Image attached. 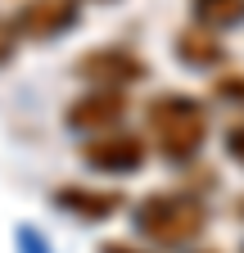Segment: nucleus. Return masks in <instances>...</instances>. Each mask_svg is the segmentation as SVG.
I'll return each mask as SVG.
<instances>
[{
    "mask_svg": "<svg viewBox=\"0 0 244 253\" xmlns=\"http://www.w3.org/2000/svg\"><path fill=\"white\" fill-rule=\"evenodd\" d=\"M226 158H231V163H240L244 168V122H235V126H226Z\"/></svg>",
    "mask_w": 244,
    "mask_h": 253,
    "instance_id": "9b49d317",
    "label": "nucleus"
},
{
    "mask_svg": "<svg viewBox=\"0 0 244 253\" xmlns=\"http://www.w3.org/2000/svg\"><path fill=\"white\" fill-rule=\"evenodd\" d=\"M190 18L195 27L222 37V32L244 27V0H190Z\"/></svg>",
    "mask_w": 244,
    "mask_h": 253,
    "instance_id": "1a4fd4ad",
    "label": "nucleus"
},
{
    "mask_svg": "<svg viewBox=\"0 0 244 253\" xmlns=\"http://www.w3.org/2000/svg\"><path fill=\"white\" fill-rule=\"evenodd\" d=\"M100 253H149V249H136V244H122V240H104Z\"/></svg>",
    "mask_w": 244,
    "mask_h": 253,
    "instance_id": "ddd939ff",
    "label": "nucleus"
},
{
    "mask_svg": "<svg viewBox=\"0 0 244 253\" xmlns=\"http://www.w3.org/2000/svg\"><path fill=\"white\" fill-rule=\"evenodd\" d=\"M54 208L68 212L86 226H100V221H113L122 208H127V195L122 190H100V185H59L54 190Z\"/></svg>",
    "mask_w": 244,
    "mask_h": 253,
    "instance_id": "0eeeda50",
    "label": "nucleus"
},
{
    "mask_svg": "<svg viewBox=\"0 0 244 253\" xmlns=\"http://www.w3.org/2000/svg\"><path fill=\"white\" fill-rule=\"evenodd\" d=\"M14 50H18V32H14V23H9V18H0V63H9V59H14Z\"/></svg>",
    "mask_w": 244,
    "mask_h": 253,
    "instance_id": "f8f14e48",
    "label": "nucleus"
},
{
    "mask_svg": "<svg viewBox=\"0 0 244 253\" xmlns=\"http://www.w3.org/2000/svg\"><path fill=\"white\" fill-rule=\"evenodd\" d=\"M172 50H176V59L186 63V68H195V73H217L222 63H226V45H222V37H212V32H203V27L176 32Z\"/></svg>",
    "mask_w": 244,
    "mask_h": 253,
    "instance_id": "6e6552de",
    "label": "nucleus"
},
{
    "mask_svg": "<svg viewBox=\"0 0 244 253\" xmlns=\"http://www.w3.org/2000/svg\"><path fill=\"white\" fill-rule=\"evenodd\" d=\"M136 231L159 249H190L208 231V208L190 190H159L136 204Z\"/></svg>",
    "mask_w": 244,
    "mask_h": 253,
    "instance_id": "f03ea898",
    "label": "nucleus"
},
{
    "mask_svg": "<svg viewBox=\"0 0 244 253\" xmlns=\"http://www.w3.org/2000/svg\"><path fill=\"white\" fill-rule=\"evenodd\" d=\"M77 18H81L77 0H23L9 23L18 41H59L64 32L77 27Z\"/></svg>",
    "mask_w": 244,
    "mask_h": 253,
    "instance_id": "423d86ee",
    "label": "nucleus"
},
{
    "mask_svg": "<svg viewBox=\"0 0 244 253\" xmlns=\"http://www.w3.org/2000/svg\"><path fill=\"white\" fill-rule=\"evenodd\" d=\"M73 77H81L86 86H113V90H127L136 82L149 77V59L136 54L131 45H95L73 59Z\"/></svg>",
    "mask_w": 244,
    "mask_h": 253,
    "instance_id": "7ed1b4c3",
    "label": "nucleus"
},
{
    "mask_svg": "<svg viewBox=\"0 0 244 253\" xmlns=\"http://www.w3.org/2000/svg\"><path fill=\"white\" fill-rule=\"evenodd\" d=\"M145 126H149V145L181 168V163H195L208 140V109L186 90H163L145 104Z\"/></svg>",
    "mask_w": 244,
    "mask_h": 253,
    "instance_id": "f257e3e1",
    "label": "nucleus"
},
{
    "mask_svg": "<svg viewBox=\"0 0 244 253\" xmlns=\"http://www.w3.org/2000/svg\"><path fill=\"white\" fill-rule=\"evenodd\" d=\"M127 90H113V86H90L86 95L68 104L64 122L73 131H86V136H100V131H118L122 118H127Z\"/></svg>",
    "mask_w": 244,
    "mask_h": 253,
    "instance_id": "39448f33",
    "label": "nucleus"
},
{
    "mask_svg": "<svg viewBox=\"0 0 244 253\" xmlns=\"http://www.w3.org/2000/svg\"><path fill=\"white\" fill-rule=\"evenodd\" d=\"M212 100L222 109H240L244 113V73H217L212 77Z\"/></svg>",
    "mask_w": 244,
    "mask_h": 253,
    "instance_id": "9d476101",
    "label": "nucleus"
},
{
    "mask_svg": "<svg viewBox=\"0 0 244 253\" xmlns=\"http://www.w3.org/2000/svg\"><path fill=\"white\" fill-rule=\"evenodd\" d=\"M81 163L100 176H131L149 163V145L131 131H100L81 145Z\"/></svg>",
    "mask_w": 244,
    "mask_h": 253,
    "instance_id": "20e7f679",
    "label": "nucleus"
}]
</instances>
